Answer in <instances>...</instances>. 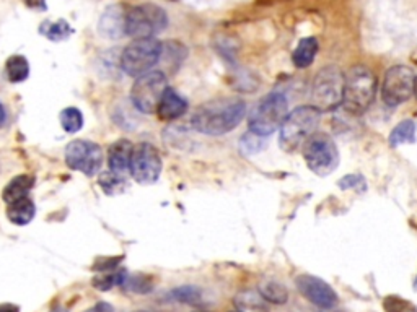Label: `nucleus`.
<instances>
[{
    "label": "nucleus",
    "instance_id": "1",
    "mask_svg": "<svg viewBox=\"0 0 417 312\" xmlns=\"http://www.w3.org/2000/svg\"><path fill=\"white\" fill-rule=\"evenodd\" d=\"M246 114V104L240 98H219L198 108L191 118L194 130L205 135H225L238 127Z\"/></svg>",
    "mask_w": 417,
    "mask_h": 312
},
{
    "label": "nucleus",
    "instance_id": "2",
    "mask_svg": "<svg viewBox=\"0 0 417 312\" xmlns=\"http://www.w3.org/2000/svg\"><path fill=\"white\" fill-rule=\"evenodd\" d=\"M377 93V78L365 65H353L344 75L342 106L349 114L358 116L370 108Z\"/></svg>",
    "mask_w": 417,
    "mask_h": 312
},
{
    "label": "nucleus",
    "instance_id": "3",
    "mask_svg": "<svg viewBox=\"0 0 417 312\" xmlns=\"http://www.w3.org/2000/svg\"><path fill=\"white\" fill-rule=\"evenodd\" d=\"M320 120L321 113L313 106H300L287 114L281 125V135H279V144L282 150L292 153L302 148L305 142L316 134Z\"/></svg>",
    "mask_w": 417,
    "mask_h": 312
},
{
    "label": "nucleus",
    "instance_id": "4",
    "mask_svg": "<svg viewBox=\"0 0 417 312\" xmlns=\"http://www.w3.org/2000/svg\"><path fill=\"white\" fill-rule=\"evenodd\" d=\"M289 114V101L281 92L267 93L251 109L248 125L250 132L261 137H267L281 129Z\"/></svg>",
    "mask_w": 417,
    "mask_h": 312
},
{
    "label": "nucleus",
    "instance_id": "5",
    "mask_svg": "<svg viewBox=\"0 0 417 312\" xmlns=\"http://www.w3.org/2000/svg\"><path fill=\"white\" fill-rule=\"evenodd\" d=\"M344 73L339 67L326 65L316 73L311 85V106L320 113H330L342 104Z\"/></svg>",
    "mask_w": 417,
    "mask_h": 312
},
{
    "label": "nucleus",
    "instance_id": "6",
    "mask_svg": "<svg viewBox=\"0 0 417 312\" xmlns=\"http://www.w3.org/2000/svg\"><path fill=\"white\" fill-rule=\"evenodd\" d=\"M168 26V15L155 4L131 7L126 15V35L134 39L155 38Z\"/></svg>",
    "mask_w": 417,
    "mask_h": 312
},
{
    "label": "nucleus",
    "instance_id": "7",
    "mask_svg": "<svg viewBox=\"0 0 417 312\" xmlns=\"http://www.w3.org/2000/svg\"><path fill=\"white\" fill-rule=\"evenodd\" d=\"M162 42L155 38L134 39L124 47L119 65L129 77H140L160 62Z\"/></svg>",
    "mask_w": 417,
    "mask_h": 312
},
{
    "label": "nucleus",
    "instance_id": "8",
    "mask_svg": "<svg viewBox=\"0 0 417 312\" xmlns=\"http://www.w3.org/2000/svg\"><path fill=\"white\" fill-rule=\"evenodd\" d=\"M303 158L311 173L328 176L339 166V150L334 140L326 134H313L303 145Z\"/></svg>",
    "mask_w": 417,
    "mask_h": 312
},
{
    "label": "nucleus",
    "instance_id": "9",
    "mask_svg": "<svg viewBox=\"0 0 417 312\" xmlns=\"http://www.w3.org/2000/svg\"><path fill=\"white\" fill-rule=\"evenodd\" d=\"M168 88L167 75L160 70H150L137 77L131 88V101L142 114H154L158 103Z\"/></svg>",
    "mask_w": 417,
    "mask_h": 312
},
{
    "label": "nucleus",
    "instance_id": "10",
    "mask_svg": "<svg viewBox=\"0 0 417 312\" xmlns=\"http://www.w3.org/2000/svg\"><path fill=\"white\" fill-rule=\"evenodd\" d=\"M417 75L409 65L399 63L388 68L385 73L382 85V99L389 108H396L406 101H409L411 96L416 93Z\"/></svg>",
    "mask_w": 417,
    "mask_h": 312
},
{
    "label": "nucleus",
    "instance_id": "11",
    "mask_svg": "<svg viewBox=\"0 0 417 312\" xmlns=\"http://www.w3.org/2000/svg\"><path fill=\"white\" fill-rule=\"evenodd\" d=\"M66 165L72 171H78L85 176L92 177L103 166V150L95 142L88 140H72L66 146L64 151Z\"/></svg>",
    "mask_w": 417,
    "mask_h": 312
},
{
    "label": "nucleus",
    "instance_id": "12",
    "mask_svg": "<svg viewBox=\"0 0 417 312\" xmlns=\"http://www.w3.org/2000/svg\"><path fill=\"white\" fill-rule=\"evenodd\" d=\"M162 156L157 148L149 144V142H142L135 145L132 150L131 156V176L134 177L135 182L139 184H154L158 181L162 174Z\"/></svg>",
    "mask_w": 417,
    "mask_h": 312
},
{
    "label": "nucleus",
    "instance_id": "13",
    "mask_svg": "<svg viewBox=\"0 0 417 312\" xmlns=\"http://www.w3.org/2000/svg\"><path fill=\"white\" fill-rule=\"evenodd\" d=\"M295 285H297V289L303 298H307L311 304L318 306L321 309H332L339 303L334 289L325 280L313 277V275H298L295 278Z\"/></svg>",
    "mask_w": 417,
    "mask_h": 312
},
{
    "label": "nucleus",
    "instance_id": "14",
    "mask_svg": "<svg viewBox=\"0 0 417 312\" xmlns=\"http://www.w3.org/2000/svg\"><path fill=\"white\" fill-rule=\"evenodd\" d=\"M126 15L128 10L124 5H109L104 8L102 17L98 20V33L102 38L116 41L126 35Z\"/></svg>",
    "mask_w": 417,
    "mask_h": 312
},
{
    "label": "nucleus",
    "instance_id": "15",
    "mask_svg": "<svg viewBox=\"0 0 417 312\" xmlns=\"http://www.w3.org/2000/svg\"><path fill=\"white\" fill-rule=\"evenodd\" d=\"M188 111V101L184 99L181 94L175 92L173 88H167L165 93L158 103L157 108V116L162 120H176L181 118V116L186 114Z\"/></svg>",
    "mask_w": 417,
    "mask_h": 312
},
{
    "label": "nucleus",
    "instance_id": "16",
    "mask_svg": "<svg viewBox=\"0 0 417 312\" xmlns=\"http://www.w3.org/2000/svg\"><path fill=\"white\" fill-rule=\"evenodd\" d=\"M132 150H134V145L126 139H119L114 144H111V146L108 148L109 171L119 174V176H124L129 171Z\"/></svg>",
    "mask_w": 417,
    "mask_h": 312
},
{
    "label": "nucleus",
    "instance_id": "17",
    "mask_svg": "<svg viewBox=\"0 0 417 312\" xmlns=\"http://www.w3.org/2000/svg\"><path fill=\"white\" fill-rule=\"evenodd\" d=\"M35 186V177L30 176V174H20V176H15L12 181H10L7 186L4 187L2 199L7 205H12L18 200L28 197L30 190Z\"/></svg>",
    "mask_w": 417,
    "mask_h": 312
},
{
    "label": "nucleus",
    "instance_id": "18",
    "mask_svg": "<svg viewBox=\"0 0 417 312\" xmlns=\"http://www.w3.org/2000/svg\"><path fill=\"white\" fill-rule=\"evenodd\" d=\"M235 308L238 312H269V303L256 289H243L235 296Z\"/></svg>",
    "mask_w": 417,
    "mask_h": 312
},
{
    "label": "nucleus",
    "instance_id": "19",
    "mask_svg": "<svg viewBox=\"0 0 417 312\" xmlns=\"http://www.w3.org/2000/svg\"><path fill=\"white\" fill-rule=\"evenodd\" d=\"M320 49L318 39L313 38V36H308V38H302L300 42L295 47L292 54V62L297 68H307L313 63L316 52Z\"/></svg>",
    "mask_w": 417,
    "mask_h": 312
},
{
    "label": "nucleus",
    "instance_id": "20",
    "mask_svg": "<svg viewBox=\"0 0 417 312\" xmlns=\"http://www.w3.org/2000/svg\"><path fill=\"white\" fill-rule=\"evenodd\" d=\"M35 213H36V208H35V204L31 199H22L18 200V202H15L12 205H8L7 208V216L8 220L12 221L13 225H18V226H25L31 223V220L35 218Z\"/></svg>",
    "mask_w": 417,
    "mask_h": 312
},
{
    "label": "nucleus",
    "instance_id": "21",
    "mask_svg": "<svg viewBox=\"0 0 417 312\" xmlns=\"http://www.w3.org/2000/svg\"><path fill=\"white\" fill-rule=\"evenodd\" d=\"M5 75H7L8 82L12 83H22L30 75V62L25 56H12L8 57L7 63H5Z\"/></svg>",
    "mask_w": 417,
    "mask_h": 312
},
{
    "label": "nucleus",
    "instance_id": "22",
    "mask_svg": "<svg viewBox=\"0 0 417 312\" xmlns=\"http://www.w3.org/2000/svg\"><path fill=\"white\" fill-rule=\"evenodd\" d=\"M40 35H43L44 38L49 41H64L68 36L73 35L72 26L67 23L66 20H57V21H51V20H44L40 26Z\"/></svg>",
    "mask_w": 417,
    "mask_h": 312
},
{
    "label": "nucleus",
    "instance_id": "23",
    "mask_svg": "<svg viewBox=\"0 0 417 312\" xmlns=\"http://www.w3.org/2000/svg\"><path fill=\"white\" fill-rule=\"evenodd\" d=\"M416 142V123L406 119L394 127L389 134V144L392 146H399L404 144H414Z\"/></svg>",
    "mask_w": 417,
    "mask_h": 312
},
{
    "label": "nucleus",
    "instance_id": "24",
    "mask_svg": "<svg viewBox=\"0 0 417 312\" xmlns=\"http://www.w3.org/2000/svg\"><path fill=\"white\" fill-rule=\"evenodd\" d=\"M126 275H128V272L118 270V268H116V270H113V272L97 273L92 280V285H93V288L98 289V292H109V289L116 287V285H118V287L123 285Z\"/></svg>",
    "mask_w": 417,
    "mask_h": 312
},
{
    "label": "nucleus",
    "instance_id": "25",
    "mask_svg": "<svg viewBox=\"0 0 417 312\" xmlns=\"http://www.w3.org/2000/svg\"><path fill=\"white\" fill-rule=\"evenodd\" d=\"M260 293L267 303L272 304H286L289 301V289L279 282H267L264 283Z\"/></svg>",
    "mask_w": 417,
    "mask_h": 312
},
{
    "label": "nucleus",
    "instance_id": "26",
    "mask_svg": "<svg viewBox=\"0 0 417 312\" xmlns=\"http://www.w3.org/2000/svg\"><path fill=\"white\" fill-rule=\"evenodd\" d=\"M99 187L103 189L104 194L108 195H118L124 190L126 187V179L124 176H119L113 171H104L99 174L98 177Z\"/></svg>",
    "mask_w": 417,
    "mask_h": 312
},
{
    "label": "nucleus",
    "instance_id": "27",
    "mask_svg": "<svg viewBox=\"0 0 417 312\" xmlns=\"http://www.w3.org/2000/svg\"><path fill=\"white\" fill-rule=\"evenodd\" d=\"M61 125L67 134H75L83 127V114L77 108H66L61 113Z\"/></svg>",
    "mask_w": 417,
    "mask_h": 312
},
{
    "label": "nucleus",
    "instance_id": "28",
    "mask_svg": "<svg viewBox=\"0 0 417 312\" xmlns=\"http://www.w3.org/2000/svg\"><path fill=\"white\" fill-rule=\"evenodd\" d=\"M171 298L178 301V303L196 306L200 303V299H203V293H200V289L198 287H193V285H184V287L173 289Z\"/></svg>",
    "mask_w": 417,
    "mask_h": 312
},
{
    "label": "nucleus",
    "instance_id": "29",
    "mask_svg": "<svg viewBox=\"0 0 417 312\" xmlns=\"http://www.w3.org/2000/svg\"><path fill=\"white\" fill-rule=\"evenodd\" d=\"M121 287L128 288L129 292H134V293H139V294H145V293H150L152 292V280L147 277V275H142V273H137V275H126L124 282Z\"/></svg>",
    "mask_w": 417,
    "mask_h": 312
},
{
    "label": "nucleus",
    "instance_id": "30",
    "mask_svg": "<svg viewBox=\"0 0 417 312\" xmlns=\"http://www.w3.org/2000/svg\"><path fill=\"white\" fill-rule=\"evenodd\" d=\"M184 57H186V49L184 46L179 44V42H167V44H162V59H167L171 67H178L179 63L183 62Z\"/></svg>",
    "mask_w": 417,
    "mask_h": 312
},
{
    "label": "nucleus",
    "instance_id": "31",
    "mask_svg": "<svg viewBox=\"0 0 417 312\" xmlns=\"http://www.w3.org/2000/svg\"><path fill=\"white\" fill-rule=\"evenodd\" d=\"M264 146H266L264 137L253 134V132H248V134L243 135L240 140V150L245 153V155H255V153H260Z\"/></svg>",
    "mask_w": 417,
    "mask_h": 312
},
{
    "label": "nucleus",
    "instance_id": "32",
    "mask_svg": "<svg viewBox=\"0 0 417 312\" xmlns=\"http://www.w3.org/2000/svg\"><path fill=\"white\" fill-rule=\"evenodd\" d=\"M383 308L387 312H417V308L401 296H387L383 299Z\"/></svg>",
    "mask_w": 417,
    "mask_h": 312
},
{
    "label": "nucleus",
    "instance_id": "33",
    "mask_svg": "<svg viewBox=\"0 0 417 312\" xmlns=\"http://www.w3.org/2000/svg\"><path fill=\"white\" fill-rule=\"evenodd\" d=\"M121 261H123V256L121 257H107V258H98L97 262L93 263V270L97 273L103 272H113L119 267Z\"/></svg>",
    "mask_w": 417,
    "mask_h": 312
},
{
    "label": "nucleus",
    "instance_id": "34",
    "mask_svg": "<svg viewBox=\"0 0 417 312\" xmlns=\"http://www.w3.org/2000/svg\"><path fill=\"white\" fill-rule=\"evenodd\" d=\"M363 184V179L357 174H349V176L342 177L339 181V187L341 189H358V186Z\"/></svg>",
    "mask_w": 417,
    "mask_h": 312
},
{
    "label": "nucleus",
    "instance_id": "35",
    "mask_svg": "<svg viewBox=\"0 0 417 312\" xmlns=\"http://www.w3.org/2000/svg\"><path fill=\"white\" fill-rule=\"evenodd\" d=\"M26 7L33 10H46V0H23Z\"/></svg>",
    "mask_w": 417,
    "mask_h": 312
},
{
    "label": "nucleus",
    "instance_id": "36",
    "mask_svg": "<svg viewBox=\"0 0 417 312\" xmlns=\"http://www.w3.org/2000/svg\"><path fill=\"white\" fill-rule=\"evenodd\" d=\"M87 312H113V308L108 303H98L95 308L88 309Z\"/></svg>",
    "mask_w": 417,
    "mask_h": 312
},
{
    "label": "nucleus",
    "instance_id": "37",
    "mask_svg": "<svg viewBox=\"0 0 417 312\" xmlns=\"http://www.w3.org/2000/svg\"><path fill=\"white\" fill-rule=\"evenodd\" d=\"M0 312H20V308L17 304L4 303V304H0Z\"/></svg>",
    "mask_w": 417,
    "mask_h": 312
},
{
    "label": "nucleus",
    "instance_id": "38",
    "mask_svg": "<svg viewBox=\"0 0 417 312\" xmlns=\"http://www.w3.org/2000/svg\"><path fill=\"white\" fill-rule=\"evenodd\" d=\"M5 124H7V111H5L2 103H0V127H4Z\"/></svg>",
    "mask_w": 417,
    "mask_h": 312
},
{
    "label": "nucleus",
    "instance_id": "39",
    "mask_svg": "<svg viewBox=\"0 0 417 312\" xmlns=\"http://www.w3.org/2000/svg\"><path fill=\"white\" fill-rule=\"evenodd\" d=\"M51 312H67V311H64V309H59V311H51Z\"/></svg>",
    "mask_w": 417,
    "mask_h": 312
},
{
    "label": "nucleus",
    "instance_id": "40",
    "mask_svg": "<svg viewBox=\"0 0 417 312\" xmlns=\"http://www.w3.org/2000/svg\"><path fill=\"white\" fill-rule=\"evenodd\" d=\"M135 312H149V311H135Z\"/></svg>",
    "mask_w": 417,
    "mask_h": 312
},
{
    "label": "nucleus",
    "instance_id": "41",
    "mask_svg": "<svg viewBox=\"0 0 417 312\" xmlns=\"http://www.w3.org/2000/svg\"><path fill=\"white\" fill-rule=\"evenodd\" d=\"M416 289H417V280H416Z\"/></svg>",
    "mask_w": 417,
    "mask_h": 312
},
{
    "label": "nucleus",
    "instance_id": "42",
    "mask_svg": "<svg viewBox=\"0 0 417 312\" xmlns=\"http://www.w3.org/2000/svg\"><path fill=\"white\" fill-rule=\"evenodd\" d=\"M198 312H205V311H198Z\"/></svg>",
    "mask_w": 417,
    "mask_h": 312
}]
</instances>
